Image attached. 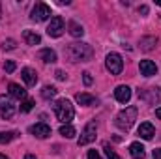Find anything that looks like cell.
I'll return each mask as SVG.
<instances>
[{
    "mask_svg": "<svg viewBox=\"0 0 161 159\" xmlns=\"http://www.w3.org/2000/svg\"><path fill=\"white\" fill-rule=\"evenodd\" d=\"M64 52L69 58V62H86L94 54V51L88 43H69Z\"/></svg>",
    "mask_w": 161,
    "mask_h": 159,
    "instance_id": "obj_1",
    "label": "cell"
},
{
    "mask_svg": "<svg viewBox=\"0 0 161 159\" xmlns=\"http://www.w3.org/2000/svg\"><path fill=\"white\" fill-rule=\"evenodd\" d=\"M129 154L133 159H144L146 154H144V146L141 142H131L129 144Z\"/></svg>",
    "mask_w": 161,
    "mask_h": 159,
    "instance_id": "obj_14",
    "label": "cell"
},
{
    "mask_svg": "<svg viewBox=\"0 0 161 159\" xmlns=\"http://www.w3.org/2000/svg\"><path fill=\"white\" fill-rule=\"evenodd\" d=\"M15 114V105H13V101L9 99V97H6V96H0V116L2 118H11Z\"/></svg>",
    "mask_w": 161,
    "mask_h": 159,
    "instance_id": "obj_8",
    "label": "cell"
},
{
    "mask_svg": "<svg viewBox=\"0 0 161 159\" xmlns=\"http://www.w3.org/2000/svg\"><path fill=\"white\" fill-rule=\"evenodd\" d=\"M139 135H141V139L150 140V139H154L156 129H154V125H152L150 122H142V123L139 125Z\"/></svg>",
    "mask_w": 161,
    "mask_h": 159,
    "instance_id": "obj_11",
    "label": "cell"
},
{
    "mask_svg": "<svg viewBox=\"0 0 161 159\" xmlns=\"http://www.w3.org/2000/svg\"><path fill=\"white\" fill-rule=\"evenodd\" d=\"M4 49H15V41L13 40H8V41H4V45H2Z\"/></svg>",
    "mask_w": 161,
    "mask_h": 159,
    "instance_id": "obj_28",
    "label": "cell"
},
{
    "mask_svg": "<svg viewBox=\"0 0 161 159\" xmlns=\"http://www.w3.org/2000/svg\"><path fill=\"white\" fill-rule=\"evenodd\" d=\"M139 13L146 15V13H148V8H146V6H141V8H139Z\"/></svg>",
    "mask_w": 161,
    "mask_h": 159,
    "instance_id": "obj_32",
    "label": "cell"
},
{
    "mask_svg": "<svg viewBox=\"0 0 161 159\" xmlns=\"http://www.w3.org/2000/svg\"><path fill=\"white\" fill-rule=\"evenodd\" d=\"M156 116H158V118H161V107H159V109H156Z\"/></svg>",
    "mask_w": 161,
    "mask_h": 159,
    "instance_id": "obj_33",
    "label": "cell"
},
{
    "mask_svg": "<svg viewBox=\"0 0 161 159\" xmlns=\"http://www.w3.org/2000/svg\"><path fill=\"white\" fill-rule=\"evenodd\" d=\"M40 58L45 64H53V62H56V52H54L53 49H41Z\"/></svg>",
    "mask_w": 161,
    "mask_h": 159,
    "instance_id": "obj_18",
    "label": "cell"
},
{
    "mask_svg": "<svg viewBox=\"0 0 161 159\" xmlns=\"http://www.w3.org/2000/svg\"><path fill=\"white\" fill-rule=\"evenodd\" d=\"M139 69H141V73H142L144 77H152V75L158 73V66H156L152 60H141Z\"/></svg>",
    "mask_w": 161,
    "mask_h": 159,
    "instance_id": "obj_10",
    "label": "cell"
},
{
    "mask_svg": "<svg viewBox=\"0 0 161 159\" xmlns=\"http://www.w3.org/2000/svg\"><path fill=\"white\" fill-rule=\"evenodd\" d=\"M156 4H158V6H161V0H156Z\"/></svg>",
    "mask_w": 161,
    "mask_h": 159,
    "instance_id": "obj_36",
    "label": "cell"
},
{
    "mask_svg": "<svg viewBox=\"0 0 161 159\" xmlns=\"http://www.w3.org/2000/svg\"><path fill=\"white\" fill-rule=\"evenodd\" d=\"M88 159H101V156H99L96 150H90V152H88Z\"/></svg>",
    "mask_w": 161,
    "mask_h": 159,
    "instance_id": "obj_29",
    "label": "cell"
},
{
    "mask_svg": "<svg viewBox=\"0 0 161 159\" xmlns=\"http://www.w3.org/2000/svg\"><path fill=\"white\" fill-rule=\"evenodd\" d=\"M54 75H56V79H58V80H64V79H66V73H64L62 69H58V71H56Z\"/></svg>",
    "mask_w": 161,
    "mask_h": 159,
    "instance_id": "obj_30",
    "label": "cell"
},
{
    "mask_svg": "<svg viewBox=\"0 0 161 159\" xmlns=\"http://www.w3.org/2000/svg\"><path fill=\"white\" fill-rule=\"evenodd\" d=\"M96 129H97L96 122H88V123H86V127H84V129H82V133H80L77 144H79V146H86V144H90L92 140H96Z\"/></svg>",
    "mask_w": 161,
    "mask_h": 159,
    "instance_id": "obj_5",
    "label": "cell"
},
{
    "mask_svg": "<svg viewBox=\"0 0 161 159\" xmlns=\"http://www.w3.org/2000/svg\"><path fill=\"white\" fill-rule=\"evenodd\" d=\"M8 90H9V94L15 97V99H25L26 97V90L21 86V84H15V82H9V86H8Z\"/></svg>",
    "mask_w": 161,
    "mask_h": 159,
    "instance_id": "obj_15",
    "label": "cell"
},
{
    "mask_svg": "<svg viewBox=\"0 0 161 159\" xmlns=\"http://www.w3.org/2000/svg\"><path fill=\"white\" fill-rule=\"evenodd\" d=\"M114 97H116V101H120V103H127V101L131 99V88L125 86V84L116 86V90H114Z\"/></svg>",
    "mask_w": 161,
    "mask_h": 159,
    "instance_id": "obj_9",
    "label": "cell"
},
{
    "mask_svg": "<svg viewBox=\"0 0 161 159\" xmlns=\"http://www.w3.org/2000/svg\"><path fill=\"white\" fill-rule=\"evenodd\" d=\"M135 120H137V109L135 107H125L116 116V125L120 127L122 131H129L131 125L135 123Z\"/></svg>",
    "mask_w": 161,
    "mask_h": 159,
    "instance_id": "obj_3",
    "label": "cell"
},
{
    "mask_svg": "<svg viewBox=\"0 0 161 159\" xmlns=\"http://www.w3.org/2000/svg\"><path fill=\"white\" fill-rule=\"evenodd\" d=\"M60 135L66 137V139H73V137H75V127L69 125V123H64V125L60 127Z\"/></svg>",
    "mask_w": 161,
    "mask_h": 159,
    "instance_id": "obj_20",
    "label": "cell"
},
{
    "mask_svg": "<svg viewBox=\"0 0 161 159\" xmlns=\"http://www.w3.org/2000/svg\"><path fill=\"white\" fill-rule=\"evenodd\" d=\"M154 159H161V148L154 150Z\"/></svg>",
    "mask_w": 161,
    "mask_h": 159,
    "instance_id": "obj_31",
    "label": "cell"
},
{
    "mask_svg": "<svg viewBox=\"0 0 161 159\" xmlns=\"http://www.w3.org/2000/svg\"><path fill=\"white\" fill-rule=\"evenodd\" d=\"M62 32H64V19L58 17V15H54L51 19V23H49V26H47V34L51 38H60Z\"/></svg>",
    "mask_w": 161,
    "mask_h": 159,
    "instance_id": "obj_7",
    "label": "cell"
},
{
    "mask_svg": "<svg viewBox=\"0 0 161 159\" xmlns=\"http://www.w3.org/2000/svg\"><path fill=\"white\" fill-rule=\"evenodd\" d=\"M105 156H107V159H120L118 157V154H116L109 144H105Z\"/></svg>",
    "mask_w": 161,
    "mask_h": 159,
    "instance_id": "obj_25",
    "label": "cell"
},
{
    "mask_svg": "<svg viewBox=\"0 0 161 159\" xmlns=\"http://www.w3.org/2000/svg\"><path fill=\"white\" fill-rule=\"evenodd\" d=\"M156 43H158L156 38H142V40H141V49H142V51H150V49H154Z\"/></svg>",
    "mask_w": 161,
    "mask_h": 159,
    "instance_id": "obj_22",
    "label": "cell"
},
{
    "mask_svg": "<svg viewBox=\"0 0 161 159\" xmlns=\"http://www.w3.org/2000/svg\"><path fill=\"white\" fill-rule=\"evenodd\" d=\"M32 107H34V101H32V99H25V101L21 103V112H30Z\"/></svg>",
    "mask_w": 161,
    "mask_h": 159,
    "instance_id": "obj_24",
    "label": "cell"
},
{
    "mask_svg": "<svg viewBox=\"0 0 161 159\" xmlns=\"http://www.w3.org/2000/svg\"><path fill=\"white\" fill-rule=\"evenodd\" d=\"M21 77L26 82V86H36V82H38V73H36L32 68H25V69L21 71Z\"/></svg>",
    "mask_w": 161,
    "mask_h": 159,
    "instance_id": "obj_13",
    "label": "cell"
},
{
    "mask_svg": "<svg viewBox=\"0 0 161 159\" xmlns=\"http://www.w3.org/2000/svg\"><path fill=\"white\" fill-rule=\"evenodd\" d=\"M82 75H84V77H82V79H84V84H86V86H90V84H92V75H90L88 71H84Z\"/></svg>",
    "mask_w": 161,
    "mask_h": 159,
    "instance_id": "obj_27",
    "label": "cell"
},
{
    "mask_svg": "<svg viewBox=\"0 0 161 159\" xmlns=\"http://www.w3.org/2000/svg\"><path fill=\"white\" fill-rule=\"evenodd\" d=\"M15 135H17V133H13V131L0 133V144H8L9 140H13V139H15Z\"/></svg>",
    "mask_w": 161,
    "mask_h": 159,
    "instance_id": "obj_23",
    "label": "cell"
},
{
    "mask_svg": "<svg viewBox=\"0 0 161 159\" xmlns=\"http://www.w3.org/2000/svg\"><path fill=\"white\" fill-rule=\"evenodd\" d=\"M54 114H56V118L62 122V125H64V123H69V122L73 120L75 109H73V105H71L69 99L62 97V99H58V101L54 103Z\"/></svg>",
    "mask_w": 161,
    "mask_h": 159,
    "instance_id": "obj_2",
    "label": "cell"
},
{
    "mask_svg": "<svg viewBox=\"0 0 161 159\" xmlns=\"http://www.w3.org/2000/svg\"><path fill=\"white\" fill-rule=\"evenodd\" d=\"M75 99H77V103H79V105H84V107H90V105H94V103H96V97H94V96H90V94H77V96H75Z\"/></svg>",
    "mask_w": 161,
    "mask_h": 159,
    "instance_id": "obj_19",
    "label": "cell"
},
{
    "mask_svg": "<svg viewBox=\"0 0 161 159\" xmlns=\"http://www.w3.org/2000/svg\"><path fill=\"white\" fill-rule=\"evenodd\" d=\"M25 159H36V156H32V154H28V156H25Z\"/></svg>",
    "mask_w": 161,
    "mask_h": 159,
    "instance_id": "obj_34",
    "label": "cell"
},
{
    "mask_svg": "<svg viewBox=\"0 0 161 159\" xmlns=\"http://www.w3.org/2000/svg\"><path fill=\"white\" fill-rule=\"evenodd\" d=\"M105 66L113 75H120L122 69H124V60H122V56L118 52H109L107 58H105Z\"/></svg>",
    "mask_w": 161,
    "mask_h": 159,
    "instance_id": "obj_4",
    "label": "cell"
},
{
    "mask_svg": "<svg viewBox=\"0 0 161 159\" xmlns=\"http://www.w3.org/2000/svg\"><path fill=\"white\" fill-rule=\"evenodd\" d=\"M32 21H38V23H41V21H47L49 17H51V8L47 6V4H43V2H38L34 8H32Z\"/></svg>",
    "mask_w": 161,
    "mask_h": 159,
    "instance_id": "obj_6",
    "label": "cell"
},
{
    "mask_svg": "<svg viewBox=\"0 0 161 159\" xmlns=\"http://www.w3.org/2000/svg\"><path fill=\"white\" fill-rule=\"evenodd\" d=\"M30 133H32L34 137H38V139H47V137L51 135V127H49L47 123H36V125L30 127Z\"/></svg>",
    "mask_w": 161,
    "mask_h": 159,
    "instance_id": "obj_12",
    "label": "cell"
},
{
    "mask_svg": "<svg viewBox=\"0 0 161 159\" xmlns=\"http://www.w3.org/2000/svg\"><path fill=\"white\" fill-rule=\"evenodd\" d=\"M56 92H58V90H56L54 86H49V84H47V86H43V90H41V97H43V99H51V97L56 96Z\"/></svg>",
    "mask_w": 161,
    "mask_h": 159,
    "instance_id": "obj_21",
    "label": "cell"
},
{
    "mask_svg": "<svg viewBox=\"0 0 161 159\" xmlns=\"http://www.w3.org/2000/svg\"><path fill=\"white\" fill-rule=\"evenodd\" d=\"M4 69H6L8 73H13V71H15V62H11V60L6 62V64H4Z\"/></svg>",
    "mask_w": 161,
    "mask_h": 159,
    "instance_id": "obj_26",
    "label": "cell"
},
{
    "mask_svg": "<svg viewBox=\"0 0 161 159\" xmlns=\"http://www.w3.org/2000/svg\"><path fill=\"white\" fill-rule=\"evenodd\" d=\"M23 38L28 45H40L41 43V36L38 32H32V30H25L23 32Z\"/></svg>",
    "mask_w": 161,
    "mask_h": 159,
    "instance_id": "obj_16",
    "label": "cell"
},
{
    "mask_svg": "<svg viewBox=\"0 0 161 159\" xmlns=\"http://www.w3.org/2000/svg\"><path fill=\"white\" fill-rule=\"evenodd\" d=\"M0 159H9V157H6V156H4V154H0Z\"/></svg>",
    "mask_w": 161,
    "mask_h": 159,
    "instance_id": "obj_35",
    "label": "cell"
},
{
    "mask_svg": "<svg viewBox=\"0 0 161 159\" xmlns=\"http://www.w3.org/2000/svg\"><path fill=\"white\" fill-rule=\"evenodd\" d=\"M68 30H69V34L73 38H82V34H84V28L80 26L77 21H69L68 23Z\"/></svg>",
    "mask_w": 161,
    "mask_h": 159,
    "instance_id": "obj_17",
    "label": "cell"
}]
</instances>
